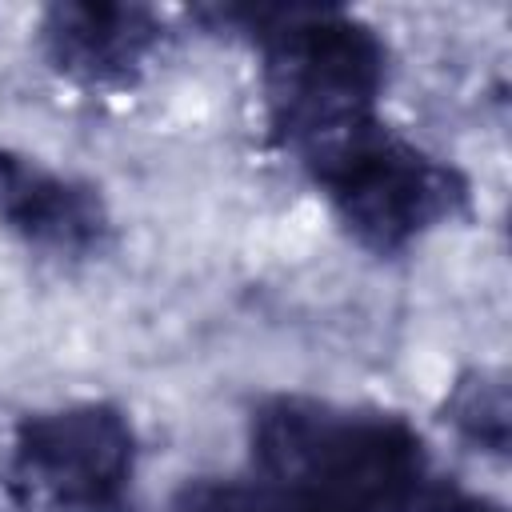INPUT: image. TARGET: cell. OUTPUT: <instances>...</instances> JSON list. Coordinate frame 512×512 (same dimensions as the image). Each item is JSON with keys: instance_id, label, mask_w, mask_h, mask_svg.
<instances>
[{"instance_id": "obj_1", "label": "cell", "mask_w": 512, "mask_h": 512, "mask_svg": "<svg viewBox=\"0 0 512 512\" xmlns=\"http://www.w3.org/2000/svg\"><path fill=\"white\" fill-rule=\"evenodd\" d=\"M248 480L260 512H408L432 472L404 416L276 392L248 416Z\"/></svg>"}, {"instance_id": "obj_2", "label": "cell", "mask_w": 512, "mask_h": 512, "mask_svg": "<svg viewBox=\"0 0 512 512\" xmlns=\"http://www.w3.org/2000/svg\"><path fill=\"white\" fill-rule=\"evenodd\" d=\"M200 16L256 48L268 128L284 152L300 156L380 116L392 52L356 12L332 4H224Z\"/></svg>"}, {"instance_id": "obj_3", "label": "cell", "mask_w": 512, "mask_h": 512, "mask_svg": "<svg viewBox=\"0 0 512 512\" xmlns=\"http://www.w3.org/2000/svg\"><path fill=\"white\" fill-rule=\"evenodd\" d=\"M344 232L372 256H400L468 212V176L380 116L296 156Z\"/></svg>"}, {"instance_id": "obj_4", "label": "cell", "mask_w": 512, "mask_h": 512, "mask_svg": "<svg viewBox=\"0 0 512 512\" xmlns=\"http://www.w3.org/2000/svg\"><path fill=\"white\" fill-rule=\"evenodd\" d=\"M136 476V428L108 400L36 408L16 420L8 480L28 508L120 512Z\"/></svg>"}, {"instance_id": "obj_5", "label": "cell", "mask_w": 512, "mask_h": 512, "mask_svg": "<svg viewBox=\"0 0 512 512\" xmlns=\"http://www.w3.org/2000/svg\"><path fill=\"white\" fill-rule=\"evenodd\" d=\"M0 228L40 256L88 260L104 252L112 216L92 180L0 148Z\"/></svg>"}, {"instance_id": "obj_6", "label": "cell", "mask_w": 512, "mask_h": 512, "mask_svg": "<svg viewBox=\"0 0 512 512\" xmlns=\"http://www.w3.org/2000/svg\"><path fill=\"white\" fill-rule=\"evenodd\" d=\"M160 44L164 20L144 4L68 0L40 16V48L48 64L84 88L132 84Z\"/></svg>"}, {"instance_id": "obj_7", "label": "cell", "mask_w": 512, "mask_h": 512, "mask_svg": "<svg viewBox=\"0 0 512 512\" xmlns=\"http://www.w3.org/2000/svg\"><path fill=\"white\" fill-rule=\"evenodd\" d=\"M508 380L492 368L464 372L444 396V420L464 444L488 456H508Z\"/></svg>"}, {"instance_id": "obj_8", "label": "cell", "mask_w": 512, "mask_h": 512, "mask_svg": "<svg viewBox=\"0 0 512 512\" xmlns=\"http://www.w3.org/2000/svg\"><path fill=\"white\" fill-rule=\"evenodd\" d=\"M164 512H260L256 488L244 476H192L184 480Z\"/></svg>"}, {"instance_id": "obj_9", "label": "cell", "mask_w": 512, "mask_h": 512, "mask_svg": "<svg viewBox=\"0 0 512 512\" xmlns=\"http://www.w3.org/2000/svg\"><path fill=\"white\" fill-rule=\"evenodd\" d=\"M408 512H508V508L500 500L484 496V492H472V488L456 484V480H436L432 476Z\"/></svg>"}, {"instance_id": "obj_10", "label": "cell", "mask_w": 512, "mask_h": 512, "mask_svg": "<svg viewBox=\"0 0 512 512\" xmlns=\"http://www.w3.org/2000/svg\"><path fill=\"white\" fill-rule=\"evenodd\" d=\"M0 512H28L24 496L16 492V484L8 476H0Z\"/></svg>"}]
</instances>
